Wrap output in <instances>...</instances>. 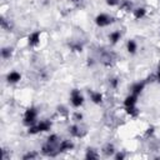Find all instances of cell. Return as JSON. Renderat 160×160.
<instances>
[{"instance_id":"cell-1","label":"cell","mask_w":160,"mask_h":160,"mask_svg":"<svg viewBox=\"0 0 160 160\" xmlns=\"http://www.w3.org/2000/svg\"><path fill=\"white\" fill-rule=\"evenodd\" d=\"M70 100H71V104H72L74 108H80L84 104V98L80 94V90H78V89H72L71 90Z\"/></svg>"},{"instance_id":"cell-2","label":"cell","mask_w":160,"mask_h":160,"mask_svg":"<svg viewBox=\"0 0 160 160\" xmlns=\"http://www.w3.org/2000/svg\"><path fill=\"white\" fill-rule=\"evenodd\" d=\"M36 116H38V111L34 109V108H30L25 111V115H24V124L26 125H34L35 121H36Z\"/></svg>"},{"instance_id":"cell-3","label":"cell","mask_w":160,"mask_h":160,"mask_svg":"<svg viewBox=\"0 0 160 160\" xmlns=\"http://www.w3.org/2000/svg\"><path fill=\"white\" fill-rule=\"evenodd\" d=\"M111 22H112V18L109 16L108 14H105V12H101V14H99V15L95 18V24H96L98 26H100V28L108 26V25H110Z\"/></svg>"},{"instance_id":"cell-4","label":"cell","mask_w":160,"mask_h":160,"mask_svg":"<svg viewBox=\"0 0 160 160\" xmlns=\"http://www.w3.org/2000/svg\"><path fill=\"white\" fill-rule=\"evenodd\" d=\"M39 41H40V31L31 32V34L28 36V42H29V45H31V46L38 45Z\"/></svg>"},{"instance_id":"cell-5","label":"cell","mask_w":160,"mask_h":160,"mask_svg":"<svg viewBox=\"0 0 160 160\" xmlns=\"http://www.w3.org/2000/svg\"><path fill=\"white\" fill-rule=\"evenodd\" d=\"M36 128H38V131L41 132V131H48L50 130L51 128V122L49 120H41L39 124H36Z\"/></svg>"},{"instance_id":"cell-6","label":"cell","mask_w":160,"mask_h":160,"mask_svg":"<svg viewBox=\"0 0 160 160\" xmlns=\"http://www.w3.org/2000/svg\"><path fill=\"white\" fill-rule=\"evenodd\" d=\"M20 79H21V75H20L18 71H11V72H9L8 76H6V80H8L9 82H11V84H15V82L20 81Z\"/></svg>"},{"instance_id":"cell-7","label":"cell","mask_w":160,"mask_h":160,"mask_svg":"<svg viewBox=\"0 0 160 160\" xmlns=\"http://www.w3.org/2000/svg\"><path fill=\"white\" fill-rule=\"evenodd\" d=\"M136 100H138V95H134V94L128 95V96L125 98V100H124V105H125V108H128V106H135Z\"/></svg>"},{"instance_id":"cell-8","label":"cell","mask_w":160,"mask_h":160,"mask_svg":"<svg viewBox=\"0 0 160 160\" xmlns=\"http://www.w3.org/2000/svg\"><path fill=\"white\" fill-rule=\"evenodd\" d=\"M144 88H145V82H136V84H134L132 86H131V94H134V95H140V92L144 90Z\"/></svg>"},{"instance_id":"cell-9","label":"cell","mask_w":160,"mask_h":160,"mask_svg":"<svg viewBox=\"0 0 160 160\" xmlns=\"http://www.w3.org/2000/svg\"><path fill=\"white\" fill-rule=\"evenodd\" d=\"M90 99L94 104H101L102 101V95L99 91H91L90 92Z\"/></svg>"},{"instance_id":"cell-10","label":"cell","mask_w":160,"mask_h":160,"mask_svg":"<svg viewBox=\"0 0 160 160\" xmlns=\"http://www.w3.org/2000/svg\"><path fill=\"white\" fill-rule=\"evenodd\" d=\"M74 145L70 140H62L60 144H59V151H64V150H70L72 149Z\"/></svg>"},{"instance_id":"cell-11","label":"cell","mask_w":160,"mask_h":160,"mask_svg":"<svg viewBox=\"0 0 160 160\" xmlns=\"http://www.w3.org/2000/svg\"><path fill=\"white\" fill-rule=\"evenodd\" d=\"M120 38H121V34H120V31H118V30L110 32V35H109V40H110L111 44H116V42L120 40Z\"/></svg>"},{"instance_id":"cell-12","label":"cell","mask_w":160,"mask_h":160,"mask_svg":"<svg viewBox=\"0 0 160 160\" xmlns=\"http://www.w3.org/2000/svg\"><path fill=\"white\" fill-rule=\"evenodd\" d=\"M145 14H146V10H145V8H138V9H135L134 10V16H135V19H142L144 16H145Z\"/></svg>"},{"instance_id":"cell-13","label":"cell","mask_w":160,"mask_h":160,"mask_svg":"<svg viewBox=\"0 0 160 160\" xmlns=\"http://www.w3.org/2000/svg\"><path fill=\"white\" fill-rule=\"evenodd\" d=\"M126 49H128V51H129L130 54H135V52H136V49H138L136 42H135L134 40H129L128 44H126Z\"/></svg>"},{"instance_id":"cell-14","label":"cell","mask_w":160,"mask_h":160,"mask_svg":"<svg viewBox=\"0 0 160 160\" xmlns=\"http://www.w3.org/2000/svg\"><path fill=\"white\" fill-rule=\"evenodd\" d=\"M112 60H114V58H112V54H110V52H105V54L101 56V61H102L105 65H110Z\"/></svg>"},{"instance_id":"cell-15","label":"cell","mask_w":160,"mask_h":160,"mask_svg":"<svg viewBox=\"0 0 160 160\" xmlns=\"http://www.w3.org/2000/svg\"><path fill=\"white\" fill-rule=\"evenodd\" d=\"M69 130H70V134H71L72 136H81V135H82L81 131H80V126H79V125H72Z\"/></svg>"},{"instance_id":"cell-16","label":"cell","mask_w":160,"mask_h":160,"mask_svg":"<svg viewBox=\"0 0 160 160\" xmlns=\"http://www.w3.org/2000/svg\"><path fill=\"white\" fill-rule=\"evenodd\" d=\"M11 49L10 48H2L1 49V56H2V59H9L10 56H11Z\"/></svg>"},{"instance_id":"cell-17","label":"cell","mask_w":160,"mask_h":160,"mask_svg":"<svg viewBox=\"0 0 160 160\" xmlns=\"http://www.w3.org/2000/svg\"><path fill=\"white\" fill-rule=\"evenodd\" d=\"M126 112L129 115H132V116H136L138 115V109L135 106H128L126 108Z\"/></svg>"},{"instance_id":"cell-18","label":"cell","mask_w":160,"mask_h":160,"mask_svg":"<svg viewBox=\"0 0 160 160\" xmlns=\"http://www.w3.org/2000/svg\"><path fill=\"white\" fill-rule=\"evenodd\" d=\"M104 154L106 155V156H109V155H111V154H114V146L112 145H106L105 146V149H104Z\"/></svg>"},{"instance_id":"cell-19","label":"cell","mask_w":160,"mask_h":160,"mask_svg":"<svg viewBox=\"0 0 160 160\" xmlns=\"http://www.w3.org/2000/svg\"><path fill=\"white\" fill-rule=\"evenodd\" d=\"M58 140H59V138H58V135H50L49 138H48V142H50V144H54V145H58ZM59 146V145H58Z\"/></svg>"},{"instance_id":"cell-20","label":"cell","mask_w":160,"mask_h":160,"mask_svg":"<svg viewBox=\"0 0 160 160\" xmlns=\"http://www.w3.org/2000/svg\"><path fill=\"white\" fill-rule=\"evenodd\" d=\"M86 159H98V154H95V151L92 149H89L86 152Z\"/></svg>"},{"instance_id":"cell-21","label":"cell","mask_w":160,"mask_h":160,"mask_svg":"<svg viewBox=\"0 0 160 160\" xmlns=\"http://www.w3.org/2000/svg\"><path fill=\"white\" fill-rule=\"evenodd\" d=\"M36 156H38V154L32 151V152H28L26 155H24L22 159H24V160H28V159H34V158H36Z\"/></svg>"},{"instance_id":"cell-22","label":"cell","mask_w":160,"mask_h":160,"mask_svg":"<svg viewBox=\"0 0 160 160\" xmlns=\"http://www.w3.org/2000/svg\"><path fill=\"white\" fill-rule=\"evenodd\" d=\"M71 49H72L74 51H78V52H79V51L82 50V46H81L80 44H75V45H71Z\"/></svg>"},{"instance_id":"cell-23","label":"cell","mask_w":160,"mask_h":160,"mask_svg":"<svg viewBox=\"0 0 160 160\" xmlns=\"http://www.w3.org/2000/svg\"><path fill=\"white\" fill-rule=\"evenodd\" d=\"M118 84H119V80H118L116 78H112V79L110 80V85H111L112 88H116V86H118Z\"/></svg>"},{"instance_id":"cell-24","label":"cell","mask_w":160,"mask_h":160,"mask_svg":"<svg viewBox=\"0 0 160 160\" xmlns=\"http://www.w3.org/2000/svg\"><path fill=\"white\" fill-rule=\"evenodd\" d=\"M106 4L109 6H115V5L119 4V0H106Z\"/></svg>"},{"instance_id":"cell-25","label":"cell","mask_w":160,"mask_h":160,"mask_svg":"<svg viewBox=\"0 0 160 160\" xmlns=\"http://www.w3.org/2000/svg\"><path fill=\"white\" fill-rule=\"evenodd\" d=\"M74 119H75L76 121H80V120L82 119V115L79 114V112H75V114H74Z\"/></svg>"},{"instance_id":"cell-26","label":"cell","mask_w":160,"mask_h":160,"mask_svg":"<svg viewBox=\"0 0 160 160\" xmlns=\"http://www.w3.org/2000/svg\"><path fill=\"white\" fill-rule=\"evenodd\" d=\"M115 159H116V160H121V159H124V154H121V152L116 154V155H115Z\"/></svg>"},{"instance_id":"cell-27","label":"cell","mask_w":160,"mask_h":160,"mask_svg":"<svg viewBox=\"0 0 160 160\" xmlns=\"http://www.w3.org/2000/svg\"><path fill=\"white\" fill-rule=\"evenodd\" d=\"M156 80L160 82V71H158V74H156Z\"/></svg>"},{"instance_id":"cell-28","label":"cell","mask_w":160,"mask_h":160,"mask_svg":"<svg viewBox=\"0 0 160 160\" xmlns=\"http://www.w3.org/2000/svg\"><path fill=\"white\" fill-rule=\"evenodd\" d=\"M119 1H126V0H119Z\"/></svg>"},{"instance_id":"cell-29","label":"cell","mask_w":160,"mask_h":160,"mask_svg":"<svg viewBox=\"0 0 160 160\" xmlns=\"http://www.w3.org/2000/svg\"><path fill=\"white\" fill-rule=\"evenodd\" d=\"M159 71H160V64H159Z\"/></svg>"},{"instance_id":"cell-30","label":"cell","mask_w":160,"mask_h":160,"mask_svg":"<svg viewBox=\"0 0 160 160\" xmlns=\"http://www.w3.org/2000/svg\"><path fill=\"white\" fill-rule=\"evenodd\" d=\"M72 1H79V0H72Z\"/></svg>"}]
</instances>
